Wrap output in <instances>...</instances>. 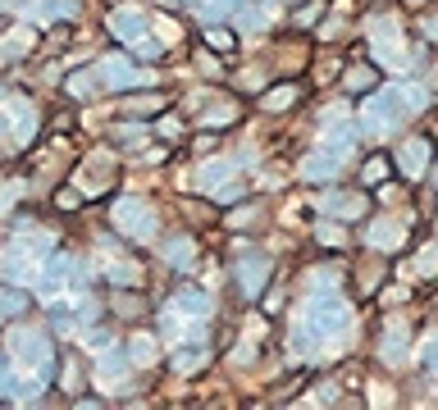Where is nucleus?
I'll return each instance as SVG.
<instances>
[{"label":"nucleus","mask_w":438,"mask_h":410,"mask_svg":"<svg viewBox=\"0 0 438 410\" xmlns=\"http://www.w3.org/2000/svg\"><path fill=\"white\" fill-rule=\"evenodd\" d=\"M310 328H315V333H333V328H342V305L319 296V301L310 305Z\"/></svg>","instance_id":"obj_1"},{"label":"nucleus","mask_w":438,"mask_h":410,"mask_svg":"<svg viewBox=\"0 0 438 410\" xmlns=\"http://www.w3.org/2000/svg\"><path fill=\"white\" fill-rule=\"evenodd\" d=\"M100 78H105L110 87H132V82H142V69H132L128 60H105V64H100Z\"/></svg>","instance_id":"obj_2"},{"label":"nucleus","mask_w":438,"mask_h":410,"mask_svg":"<svg viewBox=\"0 0 438 410\" xmlns=\"http://www.w3.org/2000/svg\"><path fill=\"white\" fill-rule=\"evenodd\" d=\"M397 114H402V96H379V100H370L365 123H370V128H383V123H393Z\"/></svg>","instance_id":"obj_3"},{"label":"nucleus","mask_w":438,"mask_h":410,"mask_svg":"<svg viewBox=\"0 0 438 410\" xmlns=\"http://www.w3.org/2000/svg\"><path fill=\"white\" fill-rule=\"evenodd\" d=\"M265 274H270V260H265V256H256V260H242V269H238L242 292H261V287H265Z\"/></svg>","instance_id":"obj_4"},{"label":"nucleus","mask_w":438,"mask_h":410,"mask_svg":"<svg viewBox=\"0 0 438 410\" xmlns=\"http://www.w3.org/2000/svg\"><path fill=\"white\" fill-rule=\"evenodd\" d=\"M119 224L123 228H132V233H137V238H146V233H151V215H142V205H137V201H123L119 205Z\"/></svg>","instance_id":"obj_5"},{"label":"nucleus","mask_w":438,"mask_h":410,"mask_svg":"<svg viewBox=\"0 0 438 410\" xmlns=\"http://www.w3.org/2000/svg\"><path fill=\"white\" fill-rule=\"evenodd\" d=\"M14 346H19L23 360H33V365L46 360V337L42 333H28V328H23V333H14Z\"/></svg>","instance_id":"obj_6"},{"label":"nucleus","mask_w":438,"mask_h":410,"mask_svg":"<svg viewBox=\"0 0 438 410\" xmlns=\"http://www.w3.org/2000/svg\"><path fill=\"white\" fill-rule=\"evenodd\" d=\"M333 169H338V160H333V155H310V160L301 164V178L319 183V178H333Z\"/></svg>","instance_id":"obj_7"},{"label":"nucleus","mask_w":438,"mask_h":410,"mask_svg":"<svg viewBox=\"0 0 438 410\" xmlns=\"http://www.w3.org/2000/svg\"><path fill=\"white\" fill-rule=\"evenodd\" d=\"M324 210H328V215H338V219H351V215H361V210H365V201H361V196H328Z\"/></svg>","instance_id":"obj_8"},{"label":"nucleus","mask_w":438,"mask_h":410,"mask_svg":"<svg viewBox=\"0 0 438 410\" xmlns=\"http://www.w3.org/2000/svg\"><path fill=\"white\" fill-rule=\"evenodd\" d=\"M206 365V351H201V346H178L174 351V369L178 374H192V369H201Z\"/></svg>","instance_id":"obj_9"},{"label":"nucleus","mask_w":438,"mask_h":410,"mask_svg":"<svg viewBox=\"0 0 438 410\" xmlns=\"http://www.w3.org/2000/svg\"><path fill=\"white\" fill-rule=\"evenodd\" d=\"M301 100V87H274L270 96H265V109H288Z\"/></svg>","instance_id":"obj_10"},{"label":"nucleus","mask_w":438,"mask_h":410,"mask_svg":"<svg viewBox=\"0 0 438 410\" xmlns=\"http://www.w3.org/2000/svg\"><path fill=\"white\" fill-rule=\"evenodd\" d=\"M425 160H429V141H416V146H406V151H402V164L411 169V178L425 169Z\"/></svg>","instance_id":"obj_11"},{"label":"nucleus","mask_w":438,"mask_h":410,"mask_svg":"<svg viewBox=\"0 0 438 410\" xmlns=\"http://www.w3.org/2000/svg\"><path fill=\"white\" fill-rule=\"evenodd\" d=\"M361 178H365V183H383V178H388V160H383V155H374V160L370 164H365V173H361Z\"/></svg>","instance_id":"obj_12"},{"label":"nucleus","mask_w":438,"mask_h":410,"mask_svg":"<svg viewBox=\"0 0 438 410\" xmlns=\"http://www.w3.org/2000/svg\"><path fill=\"white\" fill-rule=\"evenodd\" d=\"M206 46H210V51H233V33H224V28H206Z\"/></svg>","instance_id":"obj_13"},{"label":"nucleus","mask_w":438,"mask_h":410,"mask_svg":"<svg viewBox=\"0 0 438 410\" xmlns=\"http://www.w3.org/2000/svg\"><path fill=\"white\" fill-rule=\"evenodd\" d=\"M347 87H351V91H365V87H374V69H351V73H347Z\"/></svg>","instance_id":"obj_14"},{"label":"nucleus","mask_w":438,"mask_h":410,"mask_svg":"<svg viewBox=\"0 0 438 410\" xmlns=\"http://www.w3.org/2000/svg\"><path fill=\"white\" fill-rule=\"evenodd\" d=\"M169 247H174V251H169V260H174V265H187V260H192V242H187V238L169 242Z\"/></svg>","instance_id":"obj_15"},{"label":"nucleus","mask_w":438,"mask_h":410,"mask_svg":"<svg viewBox=\"0 0 438 410\" xmlns=\"http://www.w3.org/2000/svg\"><path fill=\"white\" fill-rule=\"evenodd\" d=\"M132 351H137L132 360H151V356H155V342H151V337H137V342H132Z\"/></svg>","instance_id":"obj_16"},{"label":"nucleus","mask_w":438,"mask_h":410,"mask_svg":"<svg viewBox=\"0 0 438 410\" xmlns=\"http://www.w3.org/2000/svg\"><path fill=\"white\" fill-rule=\"evenodd\" d=\"M119 369H123L119 356H100V374H105V378H119Z\"/></svg>","instance_id":"obj_17"},{"label":"nucleus","mask_w":438,"mask_h":410,"mask_svg":"<svg viewBox=\"0 0 438 410\" xmlns=\"http://www.w3.org/2000/svg\"><path fill=\"white\" fill-rule=\"evenodd\" d=\"M137 137H142V128H119V132H114V141H123V146H132Z\"/></svg>","instance_id":"obj_18"},{"label":"nucleus","mask_w":438,"mask_h":410,"mask_svg":"<svg viewBox=\"0 0 438 410\" xmlns=\"http://www.w3.org/2000/svg\"><path fill=\"white\" fill-rule=\"evenodd\" d=\"M55 201L64 205V210H78V192H69V187H64V192H60V196H55Z\"/></svg>","instance_id":"obj_19"}]
</instances>
